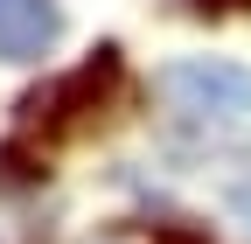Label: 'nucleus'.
<instances>
[{"label":"nucleus","instance_id":"5","mask_svg":"<svg viewBox=\"0 0 251 244\" xmlns=\"http://www.w3.org/2000/svg\"><path fill=\"white\" fill-rule=\"evenodd\" d=\"M230 209H237V223L251 230V181H237V189H230Z\"/></svg>","mask_w":251,"mask_h":244},{"label":"nucleus","instance_id":"4","mask_svg":"<svg viewBox=\"0 0 251 244\" xmlns=\"http://www.w3.org/2000/svg\"><path fill=\"white\" fill-rule=\"evenodd\" d=\"M49 168L35 161V154H21V146H0V189H35Z\"/></svg>","mask_w":251,"mask_h":244},{"label":"nucleus","instance_id":"1","mask_svg":"<svg viewBox=\"0 0 251 244\" xmlns=\"http://www.w3.org/2000/svg\"><path fill=\"white\" fill-rule=\"evenodd\" d=\"M161 98H175L196 119H251V70L224 56H181L161 70Z\"/></svg>","mask_w":251,"mask_h":244},{"label":"nucleus","instance_id":"2","mask_svg":"<svg viewBox=\"0 0 251 244\" xmlns=\"http://www.w3.org/2000/svg\"><path fill=\"white\" fill-rule=\"evenodd\" d=\"M112 77H119V49H98L77 77H56L42 91H28V98H21V119H28V126H70L77 112H98V98L112 91Z\"/></svg>","mask_w":251,"mask_h":244},{"label":"nucleus","instance_id":"3","mask_svg":"<svg viewBox=\"0 0 251 244\" xmlns=\"http://www.w3.org/2000/svg\"><path fill=\"white\" fill-rule=\"evenodd\" d=\"M56 35H63L56 0H0V63H42Z\"/></svg>","mask_w":251,"mask_h":244},{"label":"nucleus","instance_id":"6","mask_svg":"<svg viewBox=\"0 0 251 244\" xmlns=\"http://www.w3.org/2000/svg\"><path fill=\"white\" fill-rule=\"evenodd\" d=\"M196 14H224V7H251V0H188Z\"/></svg>","mask_w":251,"mask_h":244}]
</instances>
